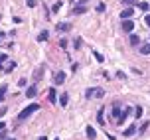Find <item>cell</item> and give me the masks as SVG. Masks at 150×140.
Masks as SVG:
<instances>
[{"label":"cell","instance_id":"8992f818","mask_svg":"<svg viewBox=\"0 0 150 140\" xmlns=\"http://www.w3.org/2000/svg\"><path fill=\"white\" fill-rule=\"evenodd\" d=\"M36 95H38V87H36V83H34L32 87L26 89V97H28V99H34Z\"/></svg>","mask_w":150,"mask_h":140},{"label":"cell","instance_id":"44dd1931","mask_svg":"<svg viewBox=\"0 0 150 140\" xmlns=\"http://www.w3.org/2000/svg\"><path fill=\"white\" fill-rule=\"evenodd\" d=\"M97 120H99V124H105V118H103V109H99V112H97Z\"/></svg>","mask_w":150,"mask_h":140},{"label":"cell","instance_id":"d590c367","mask_svg":"<svg viewBox=\"0 0 150 140\" xmlns=\"http://www.w3.org/2000/svg\"><path fill=\"white\" fill-rule=\"evenodd\" d=\"M59 45L61 47H67V40H59Z\"/></svg>","mask_w":150,"mask_h":140},{"label":"cell","instance_id":"7a4b0ae2","mask_svg":"<svg viewBox=\"0 0 150 140\" xmlns=\"http://www.w3.org/2000/svg\"><path fill=\"white\" fill-rule=\"evenodd\" d=\"M130 112H132V109H130V107L122 109V111H120V117L117 118V124H122V122H125V120H127V118L130 117Z\"/></svg>","mask_w":150,"mask_h":140},{"label":"cell","instance_id":"1f68e13d","mask_svg":"<svg viewBox=\"0 0 150 140\" xmlns=\"http://www.w3.org/2000/svg\"><path fill=\"white\" fill-rule=\"evenodd\" d=\"M6 112H8V109H6V107H0V117H4Z\"/></svg>","mask_w":150,"mask_h":140},{"label":"cell","instance_id":"3957f363","mask_svg":"<svg viewBox=\"0 0 150 140\" xmlns=\"http://www.w3.org/2000/svg\"><path fill=\"white\" fill-rule=\"evenodd\" d=\"M0 69H2L4 73H12V71L16 69V61H10V59H8V61H6L2 67H0Z\"/></svg>","mask_w":150,"mask_h":140},{"label":"cell","instance_id":"5bb4252c","mask_svg":"<svg viewBox=\"0 0 150 140\" xmlns=\"http://www.w3.org/2000/svg\"><path fill=\"white\" fill-rule=\"evenodd\" d=\"M47 99H50V101H52V103H55V101H57V93H55V89H50V93H47Z\"/></svg>","mask_w":150,"mask_h":140},{"label":"cell","instance_id":"cb8c5ba5","mask_svg":"<svg viewBox=\"0 0 150 140\" xmlns=\"http://www.w3.org/2000/svg\"><path fill=\"white\" fill-rule=\"evenodd\" d=\"M138 8H140V10H144V12H148V10H150V4H148V2H140V4H138Z\"/></svg>","mask_w":150,"mask_h":140},{"label":"cell","instance_id":"8fae6325","mask_svg":"<svg viewBox=\"0 0 150 140\" xmlns=\"http://www.w3.org/2000/svg\"><path fill=\"white\" fill-rule=\"evenodd\" d=\"M128 44L130 45H138L140 44V37L136 36V34H130V36H128Z\"/></svg>","mask_w":150,"mask_h":140},{"label":"cell","instance_id":"74e56055","mask_svg":"<svg viewBox=\"0 0 150 140\" xmlns=\"http://www.w3.org/2000/svg\"><path fill=\"white\" fill-rule=\"evenodd\" d=\"M8 140H16V138H8Z\"/></svg>","mask_w":150,"mask_h":140},{"label":"cell","instance_id":"4dcf8cb0","mask_svg":"<svg viewBox=\"0 0 150 140\" xmlns=\"http://www.w3.org/2000/svg\"><path fill=\"white\" fill-rule=\"evenodd\" d=\"M28 6H30V8H36L38 6V0H28Z\"/></svg>","mask_w":150,"mask_h":140},{"label":"cell","instance_id":"f546056e","mask_svg":"<svg viewBox=\"0 0 150 140\" xmlns=\"http://www.w3.org/2000/svg\"><path fill=\"white\" fill-rule=\"evenodd\" d=\"M122 4H127V6H134L136 0H122Z\"/></svg>","mask_w":150,"mask_h":140},{"label":"cell","instance_id":"9a60e30c","mask_svg":"<svg viewBox=\"0 0 150 140\" xmlns=\"http://www.w3.org/2000/svg\"><path fill=\"white\" fill-rule=\"evenodd\" d=\"M67 103H69V95H67V93H63V95L59 97V105H61V107H67Z\"/></svg>","mask_w":150,"mask_h":140},{"label":"cell","instance_id":"ffe728a7","mask_svg":"<svg viewBox=\"0 0 150 140\" xmlns=\"http://www.w3.org/2000/svg\"><path fill=\"white\" fill-rule=\"evenodd\" d=\"M81 45H83L81 37H75V40H73V47H75V49H81Z\"/></svg>","mask_w":150,"mask_h":140},{"label":"cell","instance_id":"e575fe53","mask_svg":"<svg viewBox=\"0 0 150 140\" xmlns=\"http://www.w3.org/2000/svg\"><path fill=\"white\" fill-rule=\"evenodd\" d=\"M6 36H8L6 32H0V42H4V40H6Z\"/></svg>","mask_w":150,"mask_h":140},{"label":"cell","instance_id":"e0dca14e","mask_svg":"<svg viewBox=\"0 0 150 140\" xmlns=\"http://www.w3.org/2000/svg\"><path fill=\"white\" fill-rule=\"evenodd\" d=\"M134 132H136V126H132V124H130V126H128V128H127V130H125V132H122V134L130 138V136H132V134H134Z\"/></svg>","mask_w":150,"mask_h":140},{"label":"cell","instance_id":"ba28073f","mask_svg":"<svg viewBox=\"0 0 150 140\" xmlns=\"http://www.w3.org/2000/svg\"><path fill=\"white\" fill-rule=\"evenodd\" d=\"M132 14H134V8H125V10L120 12V18L127 20V18H132Z\"/></svg>","mask_w":150,"mask_h":140},{"label":"cell","instance_id":"52a82bcc","mask_svg":"<svg viewBox=\"0 0 150 140\" xmlns=\"http://www.w3.org/2000/svg\"><path fill=\"white\" fill-rule=\"evenodd\" d=\"M85 12H87V8H85V2H79V4H75L73 14H85Z\"/></svg>","mask_w":150,"mask_h":140},{"label":"cell","instance_id":"f1b7e54d","mask_svg":"<svg viewBox=\"0 0 150 140\" xmlns=\"http://www.w3.org/2000/svg\"><path fill=\"white\" fill-rule=\"evenodd\" d=\"M93 55H95V59H97L99 63H103V61H105V57H103V55H101V53H99V52H95V53H93Z\"/></svg>","mask_w":150,"mask_h":140},{"label":"cell","instance_id":"f35d334b","mask_svg":"<svg viewBox=\"0 0 150 140\" xmlns=\"http://www.w3.org/2000/svg\"><path fill=\"white\" fill-rule=\"evenodd\" d=\"M83 2H89V0H83Z\"/></svg>","mask_w":150,"mask_h":140},{"label":"cell","instance_id":"4316f807","mask_svg":"<svg viewBox=\"0 0 150 140\" xmlns=\"http://www.w3.org/2000/svg\"><path fill=\"white\" fill-rule=\"evenodd\" d=\"M42 67H40V69H38V73H34V81H40V79H42Z\"/></svg>","mask_w":150,"mask_h":140},{"label":"cell","instance_id":"603a6c76","mask_svg":"<svg viewBox=\"0 0 150 140\" xmlns=\"http://www.w3.org/2000/svg\"><path fill=\"white\" fill-rule=\"evenodd\" d=\"M148 126H150V122H148V120H144L142 124H140V128H138V130H140V132H146V130H148Z\"/></svg>","mask_w":150,"mask_h":140},{"label":"cell","instance_id":"7c38bea8","mask_svg":"<svg viewBox=\"0 0 150 140\" xmlns=\"http://www.w3.org/2000/svg\"><path fill=\"white\" fill-rule=\"evenodd\" d=\"M120 117V103H115L112 107V118H119Z\"/></svg>","mask_w":150,"mask_h":140},{"label":"cell","instance_id":"7402d4cb","mask_svg":"<svg viewBox=\"0 0 150 140\" xmlns=\"http://www.w3.org/2000/svg\"><path fill=\"white\" fill-rule=\"evenodd\" d=\"M59 8H61V0H57V2L52 6V12H53V14H55V12H59Z\"/></svg>","mask_w":150,"mask_h":140},{"label":"cell","instance_id":"8d00e7d4","mask_svg":"<svg viewBox=\"0 0 150 140\" xmlns=\"http://www.w3.org/2000/svg\"><path fill=\"white\" fill-rule=\"evenodd\" d=\"M2 130H6V124H4V122L0 120V132H2Z\"/></svg>","mask_w":150,"mask_h":140},{"label":"cell","instance_id":"ac0fdd59","mask_svg":"<svg viewBox=\"0 0 150 140\" xmlns=\"http://www.w3.org/2000/svg\"><path fill=\"white\" fill-rule=\"evenodd\" d=\"M6 93H8V85H2V87H0V103L4 101V97H6Z\"/></svg>","mask_w":150,"mask_h":140},{"label":"cell","instance_id":"6da1fadb","mask_svg":"<svg viewBox=\"0 0 150 140\" xmlns=\"http://www.w3.org/2000/svg\"><path fill=\"white\" fill-rule=\"evenodd\" d=\"M38 109H40V105H38V103H32V105H28V107H26L24 111H20V112H18V118H16V122L20 124L22 120H26L28 117H32V115H34V112H36Z\"/></svg>","mask_w":150,"mask_h":140},{"label":"cell","instance_id":"277c9868","mask_svg":"<svg viewBox=\"0 0 150 140\" xmlns=\"http://www.w3.org/2000/svg\"><path fill=\"white\" fill-rule=\"evenodd\" d=\"M122 30H125V32H128V34L134 30V22H132V18H127V20H122Z\"/></svg>","mask_w":150,"mask_h":140},{"label":"cell","instance_id":"836d02e7","mask_svg":"<svg viewBox=\"0 0 150 140\" xmlns=\"http://www.w3.org/2000/svg\"><path fill=\"white\" fill-rule=\"evenodd\" d=\"M144 24H146V26L150 28V14H148V16H144Z\"/></svg>","mask_w":150,"mask_h":140},{"label":"cell","instance_id":"2e32d148","mask_svg":"<svg viewBox=\"0 0 150 140\" xmlns=\"http://www.w3.org/2000/svg\"><path fill=\"white\" fill-rule=\"evenodd\" d=\"M140 53H142V55H150V42L144 44V45H140Z\"/></svg>","mask_w":150,"mask_h":140},{"label":"cell","instance_id":"4fadbf2b","mask_svg":"<svg viewBox=\"0 0 150 140\" xmlns=\"http://www.w3.org/2000/svg\"><path fill=\"white\" fill-rule=\"evenodd\" d=\"M47 37H50V32H47V30H44V32H40L38 42H47Z\"/></svg>","mask_w":150,"mask_h":140},{"label":"cell","instance_id":"9c48e42d","mask_svg":"<svg viewBox=\"0 0 150 140\" xmlns=\"http://www.w3.org/2000/svg\"><path fill=\"white\" fill-rule=\"evenodd\" d=\"M85 132H87V138H89V140L97 138V132H95V128H93V126H87V128H85Z\"/></svg>","mask_w":150,"mask_h":140},{"label":"cell","instance_id":"d6a6232c","mask_svg":"<svg viewBox=\"0 0 150 140\" xmlns=\"http://www.w3.org/2000/svg\"><path fill=\"white\" fill-rule=\"evenodd\" d=\"M117 77H119V79H127V75L122 73V71H117Z\"/></svg>","mask_w":150,"mask_h":140},{"label":"cell","instance_id":"83f0119b","mask_svg":"<svg viewBox=\"0 0 150 140\" xmlns=\"http://www.w3.org/2000/svg\"><path fill=\"white\" fill-rule=\"evenodd\" d=\"M134 117H136V118L142 117V107H136V109H134Z\"/></svg>","mask_w":150,"mask_h":140},{"label":"cell","instance_id":"d4e9b609","mask_svg":"<svg viewBox=\"0 0 150 140\" xmlns=\"http://www.w3.org/2000/svg\"><path fill=\"white\" fill-rule=\"evenodd\" d=\"M93 93H95V87H89L87 91H85V99H91V97H93Z\"/></svg>","mask_w":150,"mask_h":140},{"label":"cell","instance_id":"30bf717a","mask_svg":"<svg viewBox=\"0 0 150 140\" xmlns=\"http://www.w3.org/2000/svg\"><path fill=\"white\" fill-rule=\"evenodd\" d=\"M57 30H59V32H69V30H71V24L69 22H59L57 24Z\"/></svg>","mask_w":150,"mask_h":140},{"label":"cell","instance_id":"5b68a950","mask_svg":"<svg viewBox=\"0 0 150 140\" xmlns=\"http://www.w3.org/2000/svg\"><path fill=\"white\" fill-rule=\"evenodd\" d=\"M53 81H55V85H63V81H65V71H57L55 77H53Z\"/></svg>","mask_w":150,"mask_h":140},{"label":"cell","instance_id":"d6986e66","mask_svg":"<svg viewBox=\"0 0 150 140\" xmlns=\"http://www.w3.org/2000/svg\"><path fill=\"white\" fill-rule=\"evenodd\" d=\"M95 10H97L99 14H103V12H105V10H107V4H103V2H99L97 6H95Z\"/></svg>","mask_w":150,"mask_h":140},{"label":"cell","instance_id":"484cf974","mask_svg":"<svg viewBox=\"0 0 150 140\" xmlns=\"http://www.w3.org/2000/svg\"><path fill=\"white\" fill-rule=\"evenodd\" d=\"M103 95H105V91H103V89H95V93H93V97H97V99H101Z\"/></svg>","mask_w":150,"mask_h":140}]
</instances>
